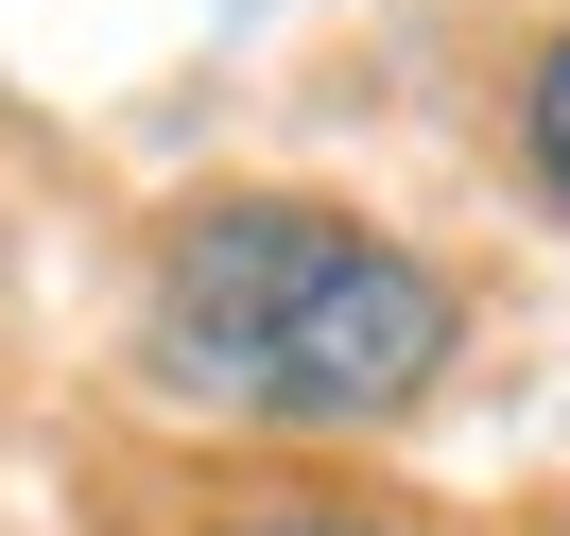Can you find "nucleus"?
<instances>
[{"mask_svg":"<svg viewBox=\"0 0 570 536\" xmlns=\"http://www.w3.org/2000/svg\"><path fill=\"white\" fill-rule=\"evenodd\" d=\"M156 363L225 416H397L450 363V277L294 191H225L156 260Z\"/></svg>","mask_w":570,"mask_h":536,"instance_id":"nucleus-1","label":"nucleus"},{"mask_svg":"<svg viewBox=\"0 0 570 536\" xmlns=\"http://www.w3.org/2000/svg\"><path fill=\"white\" fill-rule=\"evenodd\" d=\"M519 121H535V174L570 191V36H553V70H535V105H519Z\"/></svg>","mask_w":570,"mask_h":536,"instance_id":"nucleus-2","label":"nucleus"},{"mask_svg":"<svg viewBox=\"0 0 570 536\" xmlns=\"http://www.w3.org/2000/svg\"><path fill=\"white\" fill-rule=\"evenodd\" d=\"M243 536H397V519H243Z\"/></svg>","mask_w":570,"mask_h":536,"instance_id":"nucleus-3","label":"nucleus"}]
</instances>
